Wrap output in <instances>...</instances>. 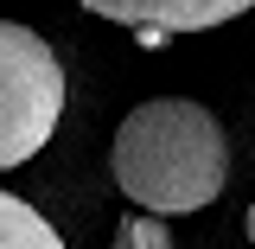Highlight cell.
Returning <instances> with one entry per match:
<instances>
[{
  "label": "cell",
  "instance_id": "6da1fadb",
  "mask_svg": "<svg viewBox=\"0 0 255 249\" xmlns=\"http://www.w3.org/2000/svg\"><path fill=\"white\" fill-rule=\"evenodd\" d=\"M115 186L153 218H191L230 186V134L191 96H153L115 128Z\"/></svg>",
  "mask_w": 255,
  "mask_h": 249
},
{
  "label": "cell",
  "instance_id": "7a4b0ae2",
  "mask_svg": "<svg viewBox=\"0 0 255 249\" xmlns=\"http://www.w3.org/2000/svg\"><path fill=\"white\" fill-rule=\"evenodd\" d=\"M64 115V64L19 19H0V173L26 166Z\"/></svg>",
  "mask_w": 255,
  "mask_h": 249
},
{
  "label": "cell",
  "instance_id": "3957f363",
  "mask_svg": "<svg viewBox=\"0 0 255 249\" xmlns=\"http://www.w3.org/2000/svg\"><path fill=\"white\" fill-rule=\"evenodd\" d=\"M96 19L115 26H166V32H211L236 13H249V0H77Z\"/></svg>",
  "mask_w": 255,
  "mask_h": 249
},
{
  "label": "cell",
  "instance_id": "277c9868",
  "mask_svg": "<svg viewBox=\"0 0 255 249\" xmlns=\"http://www.w3.org/2000/svg\"><path fill=\"white\" fill-rule=\"evenodd\" d=\"M58 249V230L38 218L32 205H19L13 192H0V249Z\"/></svg>",
  "mask_w": 255,
  "mask_h": 249
},
{
  "label": "cell",
  "instance_id": "5b68a950",
  "mask_svg": "<svg viewBox=\"0 0 255 249\" xmlns=\"http://www.w3.org/2000/svg\"><path fill=\"white\" fill-rule=\"evenodd\" d=\"M115 243L122 249H166V218H153V211H147V218H128L122 230H115Z\"/></svg>",
  "mask_w": 255,
  "mask_h": 249
}]
</instances>
